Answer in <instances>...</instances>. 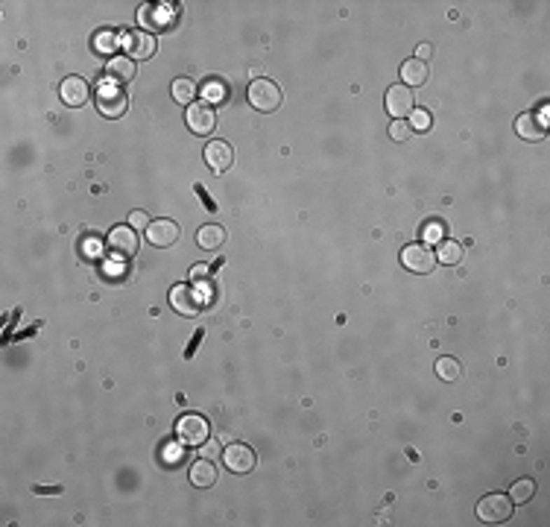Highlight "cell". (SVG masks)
<instances>
[{
  "label": "cell",
  "instance_id": "cell-1",
  "mask_svg": "<svg viewBox=\"0 0 550 527\" xmlns=\"http://www.w3.org/2000/svg\"><path fill=\"white\" fill-rule=\"evenodd\" d=\"M170 305L179 310V314L196 317L199 310L208 305V285H199V282L176 285V287L170 290Z\"/></svg>",
  "mask_w": 550,
  "mask_h": 527
},
{
  "label": "cell",
  "instance_id": "cell-2",
  "mask_svg": "<svg viewBox=\"0 0 550 527\" xmlns=\"http://www.w3.org/2000/svg\"><path fill=\"white\" fill-rule=\"evenodd\" d=\"M208 434H211V425L199 413H185L176 422V437H179V442H185V446H205Z\"/></svg>",
  "mask_w": 550,
  "mask_h": 527
},
{
  "label": "cell",
  "instance_id": "cell-3",
  "mask_svg": "<svg viewBox=\"0 0 550 527\" xmlns=\"http://www.w3.org/2000/svg\"><path fill=\"white\" fill-rule=\"evenodd\" d=\"M97 109L103 118H121V114L129 109V97L121 85H114V82H106L103 88L97 94Z\"/></svg>",
  "mask_w": 550,
  "mask_h": 527
},
{
  "label": "cell",
  "instance_id": "cell-4",
  "mask_svg": "<svg viewBox=\"0 0 550 527\" xmlns=\"http://www.w3.org/2000/svg\"><path fill=\"white\" fill-rule=\"evenodd\" d=\"M249 103L258 111H275L281 106V88L273 79H255L249 85Z\"/></svg>",
  "mask_w": 550,
  "mask_h": 527
},
{
  "label": "cell",
  "instance_id": "cell-5",
  "mask_svg": "<svg viewBox=\"0 0 550 527\" xmlns=\"http://www.w3.org/2000/svg\"><path fill=\"white\" fill-rule=\"evenodd\" d=\"M477 516H480V521H486V524H501V521H507V519L512 516V501H509V495L492 492V495L480 498V504H477Z\"/></svg>",
  "mask_w": 550,
  "mask_h": 527
},
{
  "label": "cell",
  "instance_id": "cell-6",
  "mask_svg": "<svg viewBox=\"0 0 550 527\" xmlns=\"http://www.w3.org/2000/svg\"><path fill=\"white\" fill-rule=\"evenodd\" d=\"M106 249L114 258H132V255L138 252V232L132 226H114L111 232H109Z\"/></svg>",
  "mask_w": 550,
  "mask_h": 527
},
{
  "label": "cell",
  "instance_id": "cell-7",
  "mask_svg": "<svg viewBox=\"0 0 550 527\" xmlns=\"http://www.w3.org/2000/svg\"><path fill=\"white\" fill-rule=\"evenodd\" d=\"M401 264L410 273L427 275L433 267H436V255H433L425 243H410V246H404V249H401Z\"/></svg>",
  "mask_w": 550,
  "mask_h": 527
},
{
  "label": "cell",
  "instance_id": "cell-8",
  "mask_svg": "<svg viewBox=\"0 0 550 527\" xmlns=\"http://www.w3.org/2000/svg\"><path fill=\"white\" fill-rule=\"evenodd\" d=\"M223 463L235 474H249L255 469V451L243 446V442H231L228 449H223Z\"/></svg>",
  "mask_w": 550,
  "mask_h": 527
},
{
  "label": "cell",
  "instance_id": "cell-9",
  "mask_svg": "<svg viewBox=\"0 0 550 527\" xmlns=\"http://www.w3.org/2000/svg\"><path fill=\"white\" fill-rule=\"evenodd\" d=\"M59 97H62V103L71 106V109L85 106L88 97H91L88 79H82V76H64V82L59 85Z\"/></svg>",
  "mask_w": 550,
  "mask_h": 527
},
{
  "label": "cell",
  "instance_id": "cell-10",
  "mask_svg": "<svg viewBox=\"0 0 550 527\" xmlns=\"http://www.w3.org/2000/svg\"><path fill=\"white\" fill-rule=\"evenodd\" d=\"M415 109V97H413V88L407 85H392L387 91V111L392 114V121H401L404 114H410Z\"/></svg>",
  "mask_w": 550,
  "mask_h": 527
},
{
  "label": "cell",
  "instance_id": "cell-11",
  "mask_svg": "<svg viewBox=\"0 0 550 527\" xmlns=\"http://www.w3.org/2000/svg\"><path fill=\"white\" fill-rule=\"evenodd\" d=\"M185 121L193 135H208L214 129V109L208 103H191L185 111Z\"/></svg>",
  "mask_w": 550,
  "mask_h": 527
},
{
  "label": "cell",
  "instance_id": "cell-12",
  "mask_svg": "<svg viewBox=\"0 0 550 527\" xmlns=\"http://www.w3.org/2000/svg\"><path fill=\"white\" fill-rule=\"evenodd\" d=\"M231 161H235V150L226 141H211L205 146V164L214 173H226L231 167Z\"/></svg>",
  "mask_w": 550,
  "mask_h": 527
},
{
  "label": "cell",
  "instance_id": "cell-13",
  "mask_svg": "<svg viewBox=\"0 0 550 527\" xmlns=\"http://www.w3.org/2000/svg\"><path fill=\"white\" fill-rule=\"evenodd\" d=\"M146 240L153 243V246H173L176 240H179V223L176 220H156V223H149V228H146Z\"/></svg>",
  "mask_w": 550,
  "mask_h": 527
},
{
  "label": "cell",
  "instance_id": "cell-14",
  "mask_svg": "<svg viewBox=\"0 0 550 527\" xmlns=\"http://www.w3.org/2000/svg\"><path fill=\"white\" fill-rule=\"evenodd\" d=\"M126 50L132 53V59H149L156 53V36H153V32H141V29L129 32V36H126Z\"/></svg>",
  "mask_w": 550,
  "mask_h": 527
},
{
  "label": "cell",
  "instance_id": "cell-15",
  "mask_svg": "<svg viewBox=\"0 0 550 527\" xmlns=\"http://www.w3.org/2000/svg\"><path fill=\"white\" fill-rule=\"evenodd\" d=\"M106 74H109V79L114 82V85L135 79V59L132 56H111L109 64H106Z\"/></svg>",
  "mask_w": 550,
  "mask_h": 527
},
{
  "label": "cell",
  "instance_id": "cell-16",
  "mask_svg": "<svg viewBox=\"0 0 550 527\" xmlns=\"http://www.w3.org/2000/svg\"><path fill=\"white\" fill-rule=\"evenodd\" d=\"M515 132L524 138V141H542L544 138V123H539L536 114H521L518 121H515Z\"/></svg>",
  "mask_w": 550,
  "mask_h": 527
},
{
  "label": "cell",
  "instance_id": "cell-17",
  "mask_svg": "<svg viewBox=\"0 0 550 527\" xmlns=\"http://www.w3.org/2000/svg\"><path fill=\"white\" fill-rule=\"evenodd\" d=\"M401 79H404L407 88H413V85H425V82H427V64H425L422 59H407V62L401 64Z\"/></svg>",
  "mask_w": 550,
  "mask_h": 527
},
{
  "label": "cell",
  "instance_id": "cell-18",
  "mask_svg": "<svg viewBox=\"0 0 550 527\" xmlns=\"http://www.w3.org/2000/svg\"><path fill=\"white\" fill-rule=\"evenodd\" d=\"M214 481H216V469H214V463L211 460H196V463L191 466V484L193 486H199V489H205V486H214Z\"/></svg>",
  "mask_w": 550,
  "mask_h": 527
},
{
  "label": "cell",
  "instance_id": "cell-19",
  "mask_svg": "<svg viewBox=\"0 0 550 527\" xmlns=\"http://www.w3.org/2000/svg\"><path fill=\"white\" fill-rule=\"evenodd\" d=\"M223 240H226V228L216 226V223H208L196 232V243L202 246V249H220Z\"/></svg>",
  "mask_w": 550,
  "mask_h": 527
},
{
  "label": "cell",
  "instance_id": "cell-20",
  "mask_svg": "<svg viewBox=\"0 0 550 527\" xmlns=\"http://www.w3.org/2000/svg\"><path fill=\"white\" fill-rule=\"evenodd\" d=\"M436 261L445 264V267H457V264H462V243H457V240H445V243L439 246Z\"/></svg>",
  "mask_w": 550,
  "mask_h": 527
},
{
  "label": "cell",
  "instance_id": "cell-21",
  "mask_svg": "<svg viewBox=\"0 0 550 527\" xmlns=\"http://www.w3.org/2000/svg\"><path fill=\"white\" fill-rule=\"evenodd\" d=\"M170 91H173V100L181 103V106H191V100L196 97V85H193L188 76H179L173 85H170Z\"/></svg>",
  "mask_w": 550,
  "mask_h": 527
},
{
  "label": "cell",
  "instance_id": "cell-22",
  "mask_svg": "<svg viewBox=\"0 0 550 527\" xmlns=\"http://www.w3.org/2000/svg\"><path fill=\"white\" fill-rule=\"evenodd\" d=\"M436 375H439V381H460L462 364L457 357H439L436 360Z\"/></svg>",
  "mask_w": 550,
  "mask_h": 527
},
{
  "label": "cell",
  "instance_id": "cell-23",
  "mask_svg": "<svg viewBox=\"0 0 550 527\" xmlns=\"http://www.w3.org/2000/svg\"><path fill=\"white\" fill-rule=\"evenodd\" d=\"M202 97H205L208 106H211V103H226V100H228L226 82H220V79H208L205 85H202Z\"/></svg>",
  "mask_w": 550,
  "mask_h": 527
},
{
  "label": "cell",
  "instance_id": "cell-24",
  "mask_svg": "<svg viewBox=\"0 0 550 527\" xmlns=\"http://www.w3.org/2000/svg\"><path fill=\"white\" fill-rule=\"evenodd\" d=\"M532 495H536V484L532 481H515L509 486V501L512 504H527Z\"/></svg>",
  "mask_w": 550,
  "mask_h": 527
},
{
  "label": "cell",
  "instance_id": "cell-25",
  "mask_svg": "<svg viewBox=\"0 0 550 527\" xmlns=\"http://www.w3.org/2000/svg\"><path fill=\"white\" fill-rule=\"evenodd\" d=\"M141 21H144V24H153V27L158 29L161 24L170 21V15H167V9H164V6H161V9H158V6H144V9H141Z\"/></svg>",
  "mask_w": 550,
  "mask_h": 527
},
{
  "label": "cell",
  "instance_id": "cell-26",
  "mask_svg": "<svg viewBox=\"0 0 550 527\" xmlns=\"http://www.w3.org/2000/svg\"><path fill=\"white\" fill-rule=\"evenodd\" d=\"M445 238V223L442 220H427L422 228V240L425 243H439Z\"/></svg>",
  "mask_w": 550,
  "mask_h": 527
},
{
  "label": "cell",
  "instance_id": "cell-27",
  "mask_svg": "<svg viewBox=\"0 0 550 527\" xmlns=\"http://www.w3.org/2000/svg\"><path fill=\"white\" fill-rule=\"evenodd\" d=\"M407 123H410V129H415V132H427V129H430V111H425V109H413Z\"/></svg>",
  "mask_w": 550,
  "mask_h": 527
},
{
  "label": "cell",
  "instance_id": "cell-28",
  "mask_svg": "<svg viewBox=\"0 0 550 527\" xmlns=\"http://www.w3.org/2000/svg\"><path fill=\"white\" fill-rule=\"evenodd\" d=\"M97 47H99V50H106V53H111L114 47H118V36H114L111 29L99 32V36H97Z\"/></svg>",
  "mask_w": 550,
  "mask_h": 527
},
{
  "label": "cell",
  "instance_id": "cell-29",
  "mask_svg": "<svg viewBox=\"0 0 550 527\" xmlns=\"http://www.w3.org/2000/svg\"><path fill=\"white\" fill-rule=\"evenodd\" d=\"M410 135V123L407 121H392L390 123V138L392 141H404Z\"/></svg>",
  "mask_w": 550,
  "mask_h": 527
},
{
  "label": "cell",
  "instance_id": "cell-30",
  "mask_svg": "<svg viewBox=\"0 0 550 527\" xmlns=\"http://www.w3.org/2000/svg\"><path fill=\"white\" fill-rule=\"evenodd\" d=\"M211 270H214V267H208V264H196V267L191 270V282H205V285H208Z\"/></svg>",
  "mask_w": 550,
  "mask_h": 527
},
{
  "label": "cell",
  "instance_id": "cell-31",
  "mask_svg": "<svg viewBox=\"0 0 550 527\" xmlns=\"http://www.w3.org/2000/svg\"><path fill=\"white\" fill-rule=\"evenodd\" d=\"M129 226L135 228V232H138V228H149V217H146V211H132V214H129Z\"/></svg>",
  "mask_w": 550,
  "mask_h": 527
},
{
  "label": "cell",
  "instance_id": "cell-32",
  "mask_svg": "<svg viewBox=\"0 0 550 527\" xmlns=\"http://www.w3.org/2000/svg\"><path fill=\"white\" fill-rule=\"evenodd\" d=\"M193 191H196V196H199V203H202V205H208V211L214 214V211H216V205H214V200H211V196H208V191H205L202 185H196Z\"/></svg>",
  "mask_w": 550,
  "mask_h": 527
},
{
  "label": "cell",
  "instance_id": "cell-33",
  "mask_svg": "<svg viewBox=\"0 0 550 527\" xmlns=\"http://www.w3.org/2000/svg\"><path fill=\"white\" fill-rule=\"evenodd\" d=\"M185 457V451H181L179 446H164V460H167V463H176V460H181Z\"/></svg>",
  "mask_w": 550,
  "mask_h": 527
},
{
  "label": "cell",
  "instance_id": "cell-34",
  "mask_svg": "<svg viewBox=\"0 0 550 527\" xmlns=\"http://www.w3.org/2000/svg\"><path fill=\"white\" fill-rule=\"evenodd\" d=\"M216 454H220V449H216L214 442H205V449H202V457H205V460H211V457H216Z\"/></svg>",
  "mask_w": 550,
  "mask_h": 527
},
{
  "label": "cell",
  "instance_id": "cell-35",
  "mask_svg": "<svg viewBox=\"0 0 550 527\" xmlns=\"http://www.w3.org/2000/svg\"><path fill=\"white\" fill-rule=\"evenodd\" d=\"M36 492H39V495H59V486H36Z\"/></svg>",
  "mask_w": 550,
  "mask_h": 527
},
{
  "label": "cell",
  "instance_id": "cell-36",
  "mask_svg": "<svg viewBox=\"0 0 550 527\" xmlns=\"http://www.w3.org/2000/svg\"><path fill=\"white\" fill-rule=\"evenodd\" d=\"M415 56H419V59L425 62V59L430 56V44H419V50H415Z\"/></svg>",
  "mask_w": 550,
  "mask_h": 527
},
{
  "label": "cell",
  "instance_id": "cell-37",
  "mask_svg": "<svg viewBox=\"0 0 550 527\" xmlns=\"http://www.w3.org/2000/svg\"><path fill=\"white\" fill-rule=\"evenodd\" d=\"M202 334H205V331H196V337H193V343L188 345V357H191V355L196 352V345H199V340H202Z\"/></svg>",
  "mask_w": 550,
  "mask_h": 527
}]
</instances>
